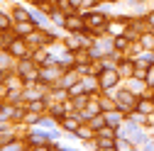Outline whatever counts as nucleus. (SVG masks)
Listing matches in <instances>:
<instances>
[{"mask_svg":"<svg viewBox=\"0 0 154 151\" xmlns=\"http://www.w3.org/2000/svg\"><path fill=\"white\" fill-rule=\"evenodd\" d=\"M34 3H42V0H34Z\"/></svg>","mask_w":154,"mask_h":151,"instance_id":"26","label":"nucleus"},{"mask_svg":"<svg viewBox=\"0 0 154 151\" xmlns=\"http://www.w3.org/2000/svg\"><path fill=\"white\" fill-rule=\"evenodd\" d=\"M64 27H66L69 32H83V29H86V20H83V15H81V17L76 15V12L66 15V20H64Z\"/></svg>","mask_w":154,"mask_h":151,"instance_id":"5","label":"nucleus"},{"mask_svg":"<svg viewBox=\"0 0 154 151\" xmlns=\"http://www.w3.org/2000/svg\"><path fill=\"white\" fill-rule=\"evenodd\" d=\"M3 83H5V73L0 71V88H3Z\"/></svg>","mask_w":154,"mask_h":151,"instance_id":"24","label":"nucleus"},{"mask_svg":"<svg viewBox=\"0 0 154 151\" xmlns=\"http://www.w3.org/2000/svg\"><path fill=\"white\" fill-rule=\"evenodd\" d=\"M98 149H103V151L118 149V144H115V137H98Z\"/></svg>","mask_w":154,"mask_h":151,"instance_id":"14","label":"nucleus"},{"mask_svg":"<svg viewBox=\"0 0 154 151\" xmlns=\"http://www.w3.org/2000/svg\"><path fill=\"white\" fill-rule=\"evenodd\" d=\"M100 112H103L100 102H88V105H86V110L81 112V115H83V120H91V117H95V115H100Z\"/></svg>","mask_w":154,"mask_h":151,"instance_id":"13","label":"nucleus"},{"mask_svg":"<svg viewBox=\"0 0 154 151\" xmlns=\"http://www.w3.org/2000/svg\"><path fill=\"white\" fill-rule=\"evenodd\" d=\"M112 49H115V51H127V49H130V37H127V34H118V37L112 39Z\"/></svg>","mask_w":154,"mask_h":151,"instance_id":"11","label":"nucleus"},{"mask_svg":"<svg viewBox=\"0 0 154 151\" xmlns=\"http://www.w3.org/2000/svg\"><path fill=\"white\" fill-rule=\"evenodd\" d=\"M115 68H118V73H120V78H122V76H127V78H130V76L134 73V61L132 59H122V61H118V66H115Z\"/></svg>","mask_w":154,"mask_h":151,"instance_id":"9","label":"nucleus"},{"mask_svg":"<svg viewBox=\"0 0 154 151\" xmlns=\"http://www.w3.org/2000/svg\"><path fill=\"white\" fill-rule=\"evenodd\" d=\"M32 59L37 64H49V46H37V51H32Z\"/></svg>","mask_w":154,"mask_h":151,"instance_id":"10","label":"nucleus"},{"mask_svg":"<svg viewBox=\"0 0 154 151\" xmlns=\"http://www.w3.org/2000/svg\"><path fill=\"white\" fill-rule=\"evenodd\" d=\"M0 149H3V151H20V149H25V141H20V139H10L8 144H3Z\"/></svg>","mask_w":154,"mask_h":151,"instance_id":"18","label":"nucleus"},{"mask_svg":"<svg viewBox=\"0 0 154 151\" xmlns=\"http://www.w3.org/2000/svg\"><path fill=\"white\" fill-rule=\"evenodd\" d=\"M137 112H144V115H154V98L142 95L137 100Z\"/></svg>","mask_w":154,"mask_h":151,"instance_id":"7","label":"nucleus"},{"mask_svg":"<svg viewBox=\"0 0 154 151\" xmlns=\"http://www.w3.org/2000/svg\"><path fill=\"white\" fill-rule=\"evenodd\" d=\"M137 100L140 98H134L132 95V93H120V95L118 98H115V102H118V107L122 110V112H127V115H130V112H134V110H137Z\"/></svg>","mask_w":154,"mask_h":151,"instance_id":"4","label":"nucleus"},{"mask_svg":"<svg viewBox=\"0 0 154 151\" xmlns=\"http://www.w3.org/2000/svg\"><path fill=\"white\" fill-rule=\"evenodd\" d=\"M115 144H118V149H120V151H130V149H134V144H132L130 139H127V141H125V139H118Z\"/></svg>","mask_w":154,"mask_h":151,"instance_id":"19","label":"nucleus"},{"mask_svg":"<svg viewBox=\"0 0 154 151\" xmlns=\"http://www.w3.org/2000/svg\"><path fill=\"white\" fill-rule=\"evenodd\" d=\"M37 29V25H34V20H27V22H17L15 25V34L17 37H27L29 32H34Z\"/></svg>","mask_w":154,"mask_h":151,"instance_id":"8","label":"nucleus"},{"mask_svg":"<svg viewBox=\"0 0 154 151\" xmlns=\"http://www.w3.org/2000/svg\"><path fill=\"white\" fill-rule=\"evenodd\" d=\"M149 88H154V64H149V68H147V81H144Z\"/></svg>","mask_w":154,"mask_h":151,"instance_id":"20","label":"nucleus"},{"mask_svg":"<svg viewBox=\"0 0 154 151\" xmlns=\"http://www.w3.org/2000/svg\"><path fill=\"white\" fill-rule=\"evenodd\" d=\"M3 107H5V105H0V115H3Z\"/></svg>","mask_w":154,"mask_h":151,"instance_id":"25","label":"nucleus"},{"mask_svg":"<svg viewBox=\"0 0 154 151\" xmlns=\"http://www.w3.org/2000/svg\"><path fill=\"white\" fill-rule=\"evenodd\" d=\"M76 137H81V139H91V137H95V129L93 127H86V124H81L79 129H76Z\"/></svg>","mask_w":154,"mask_h":151,"instance_id":"17","label":"nucleus"},{"mask_svg":"<svg viewBox=\"0 0 154 151\" xmlns=\"http://www.w3.org/2000/svg\"><path fill=\"white\" fill-rule=\"evenodd\" d=\"M81 120H83V115H76V112H71V117L66 115L64 120H61V127L66 129V132H76L81 127Z\"/></svg>","mask_w":154,"mask_h":151,"instance_id":"6","label":"nucleus"},{"mask_svg":"<svg viewBox=\"0 0 154 151\" xmlns=\"http://www.w3.org/2000/svg\"><path fill=\"white\" fill-rule=\"evenodd\" d=\"M140 44H142L147 51H154V32H152V29H147V32L140 34Z\"/></svg>","mask_w":154,"mask_h":151,"instance_id":"12","label":"nucleus"},{"mask_svg":"<svg viewBox=\"0 0 154 151\" xmlns=\"http://www.w3.org/2000/svg\"><path fill=\"white\" fill-rule=\"evenodd\" d=\"M71 3H73V7H81V5H83V0H71Z\"/></svg>","mask_w":154,"mask_h":151,"instance_id":"23","label":"nucleus"},{"mask_svg":"<svg viewBox=\"0 0 154 151\" xmlns=\"http://www.w3.org/2000/svg\"><path fill=\"white\" fill-rule=\"evenodd\" d=\"M5 51H10V56H15V59H27V56H32L29 42H27V39H22V37H15V39L8 44V49H5Z\"/></svg>","mask_w":154,"mask_h":151,"instance_id":"2","label":"nucleus"},{"mask_svg":"<svg viewBox=\"0 0 154 151\" xmlns=\"http://www.w3.org/2000/svg\"><path fill=\"white\" fill-rule=\"evenodd\" d=\"M12 17H15V22H27V20H32V15H29L25 7H20V5L12 10Z\"/></svg>","mask_w":154,"mask_h":151,"instance_id":"16","label":"nucleus"},{"mask_svg":"<svg viewBox=\"0 0 154 151\" xmlns=\"http://www.w3.org/2000/svg\"><path fill=\"white\" fill-rule=\"evenodd\" d=\"M98 83H100L103 90H108V88H112V85H118V83H120V73H118V68H115V66H108V68L98 76Z\"/></svg>","mask_w":154,"mask_h":151,"instance_id":"3","label":"nucleus"},{"mask_svg":"<svg viewBox=\"0 0 154 151\" xmlns=\"http://www.w3.org/2000/svg\"><path fill=\"white\" fill-rule=\"evenodd\" d=\"M0 29H10V17L5 12H0Z\"/></svg>","mask_w":154,"mask_h":151,"instance_id":"21","label":"nucleus"},{"mask_svg":"<svg viewBox=\"0 0 154 151\" xmlns=\"http://www.w3.org/2000/svg\"><path fill=\"white\" fill-rule=\"evenodd\" d=\"M27 110H34V112H42V115H44V110H47V100H44V98H34V100H29Z\"/></svg>","mask_w":154,"mask_h":151,"instance_id":"15","label":"nucleus"},{"mask_svg":"<svg viewBox=\"0 0 154 151\" xmlns=\"http://www.w3.org/2000/svg\"><path fill=\"white\" fill-rule=\"evenodd\" d=\"M147 25L154 29V12H149V15H147Z\"/></svg>","mask_w":154,"mask_h":151,"instance_id":"22","label":"nucleus"},{"mask_svg":"<svg viewBox=\"0 0 154 151\" xmlns=\"http://www.w3.org/2000/svg\"><path fill=\"white\" fill-rule=\"evenodd\" d=\"M39 73H42V68L37 66V61L32 59V56L20 59V66H17V78H22L25 83H32V81H39Z\"/></svg>","mask_w":154,"mask_h":151,"instance_id":"1","label":"nucleus"}]
</instances>
